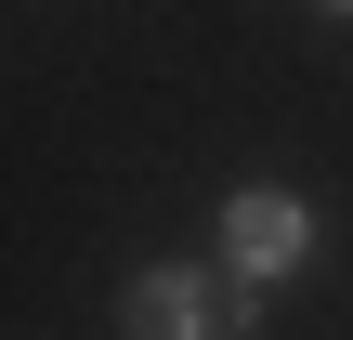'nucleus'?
I'll use <instances>...</instances> for the list:
<instances>
[{
  "label": "nucleus",
  "instance_id": "2",
  "mask_svg": "<svg viewBox=\"0 0 353 340\" xmlns=\"http://www.w3.org/2000/svg\"><path fill=\"white\" fill-rule=\"evenodd\" d=\"M223 249H236V275H288V262L314 249V210H301V197H236V210H223Z\"/></svg>",
  "mask_w": 353,
  "mask_h": 340
},
{
  "label": "nucleus",
  "instance_id": "1",
  "mask_svg": "<svg viewBox=\"0 0 353 340\" xmlns=\"http://www.w3.org/2000/svg\"><path fill=\"white\" fill-rule=\"evenodd\" d=\"M236 328H249V301L210 288V275H144L131 288V340H236Z\"/></svg>",
  "mask_w": 353,
  "mask_h": 340
}]
</instances>
